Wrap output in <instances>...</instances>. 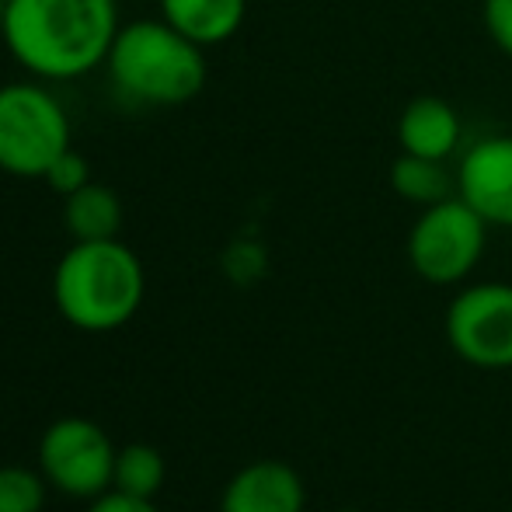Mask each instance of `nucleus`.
<instances>
[{
    "mask_svg": "<svg viewBox=\"0 0 512 512\" xmlns=\"http://www.w3.org/2000/svg\"><path fill=\"white\" fill-rule=\"evenodd\" d=\"M115 0H4L0 35L35 81H77L105 67L119 32Z\"/></svg>",
    "mask_w": 512,
    "mask_h": 512,
    "instance_id": "1",
    "label": "nucleus"
},
{
    "mask_svg": "<svg viewBox=\"0 0 512 512\" xmlns=\"http://www.w3.org/2000/svg\"><path fill=\"white\" fill-rule=\"evenodd\" d=\"M147 297V272L119 237L74 241L53 269V304L77 331L105 335L136 317Z\"/></svg>",
    "mask_w": 512,
    "mask_h": 512,
    "instance_id": "2",
    "label": "nucleus"
},
{
    "mask_svg": "<svg viewBox=\"0 0 512 512\" xmlns=\"http://www.w3.org/2000/svg\"><path fill=\"white\" fill-rule=\"evenodd\" d=\"M105 70L126 102L175 108L203 95L206 49L171 28L164 18H136L119 25Z\"/></svg>",
    "mask_w": 512,
    "mask_h": 512,
    "instance_id": "3",
    "label": "nucleus"
},
{
    "mask_svg": "<svg viewBox=\"0 0 512 512\" xmlns=\"http://www.w3.org/2000/svg\"><path fill=\"white\" fill-rule=\"evenodd\" d=\"M74 147L67 108L39 81L0 84V171L46 178L53 161Z\"/></svg>",
    "mask_w": 512,
    "mask_h": 512,
    "instance_id": "4",
    "label": "nucleus"
},
{
    "mask_svg": "<svg viewBox=\"0 0 512 512\" xmlns=\"http://www.w3.org/2000/svg\"><path fill=\"white\" fill-rule=\"evenodd\" d=\"M488 248V223L471 203L450 196L425 206L408 230V262L432 286H457L478 269Z\"/></svg>",
    "mask_w": 512,
    "mask_h": 512,
    "instance_id": "5",
    "label": "nucleus"
},
{
    "mask_svg": "<svg viewBox=\"0 0 512 512\" xmlns=\"http://www.w3.org/2000/svg\"><path fill=\"white\" fill-rule=\"evenodd\" d=\"M115 443L91 418H56L35 446V467L49 488L67 499L91 502L112 488L115 474Z\"/></svg>",
    "mask_w": 512,
    "mask_h": 512,
    "instance_id": "6",
    "label": "nucleus"
},
{
    "mask_svg": "<svg viewBox=\"0 0 512 512\" xmlns=\"http://www.w3.org/2000/svg\"><path fill=\"white\" fill-rule=\"evenodd\" d=\"M446 342L478 370H512V286H464L446 307Z\"/></svg>",
    "mask_w": 512,
    "mask_h": 512,
    "instance_id": "7",
    "label": "nucleus"
},
{
    "mask_svg": "<svg viewBox=\"0 0 512 512\" xmlns=\"http://www.w3.org/2000/svg\"><path fill=\"white\" fill-rule=\"evenodd\" d=\"M457 196L485 216L488 227L512 230V136L474 140L457 161Z\"/></svg>",
    "mask_w": 512,
    "mask_h": 512,
    "instance_id": "8",
    "label": "nucleus"
},
{
    "mask_svg": "<svg viewBox=\"0 0 512 512\" xmlns=\"http://www.w3.org/2000/svg\"><path fill=\"white\" fill-rule=\"evenodd\" d=\"M307 492L286 460H251L220 492V512H304Z\"/></svg>",
    "mask_w": 512,
    "mask_h": 512,
    "instance_id": "9",
    "label": "nucleus"
},
{
    "mask_svg": "<svg viewBox=\"0 0 512 512\" xmlns=\"http://www.w3.org/2000/svg\"><path fill=\"white\" fill-rule=\"evenodd\" d=\"M398 143L401 154L450 161L464 143L460 112L439 95H418L398 115Z\"/></svg>",
    "mask_w": 512,
    "mask_h": 512,
    "instance_id": "10",
    "label": "nucleus"
},
{
    "mask_svg": "<svg viewBox=\"0 0 512 512\" xmlns=\"http://www.w3.org/2000/svg\"><path fill=\"white\" fill-rule=\"evenodd\" d=\"M248 0H161V18L203 49L230 42L244 25Z\"/></svg>",
    "mask_w": 512,
    "mask_h": 512,
    "instance_id": "11",
    "label": "nucleus"
},
{
    "mask_svg": "<svg viewBox=\"0 0 512 512\" xmlns=\"http://www.w3.org/2000/svg\"><path fill=\"white\" fill-rule=\"evenodd\" d=\"M63 227L74 241H105L122 230V199L115 189L91 178L84 189L63 199Z\"/></svg>",
    "mask_w": 512,
    "mask_h": 512,
    "instance_id": "12",
    "label": "nucleus"
},
{
    "mask_svg": "<svg viewBox=\"0 0 512 512\" xmlns=\"http://www.w3.org/2000/svg\"><path fill=\"white\" fill-rule=\"evenodd\" d=\"M391 189L418 209L436 206L443 199L457 196V168H450V161L401 154L391 164Z\"/></svg>",
    "mask_w": 512,
    "mask_h": 512,
    "instance_id": "13",
    "label": "nucleus"
},
{
    "mask_svg": "<svg viewBox=\"0 0 512 512\" xmlns=\"http://www.w3.org/2000/svg\"><path fill=\"white\" fill-rule=\"evenodd\" d=\"M164 478H168V464H164V453L157 446L150 443L119 446L112 488L136 495V499H157V492L164 488Z\"/></svg>",
    "mask_w": 512,
    "mask_h": 512,
    "instance_id": "14",
    "label": "nucleus"
},
{
    "mask_svg": "<svg viewBox=\"0 0 512 512\" xmlns=\"http://www.w3.org/2000/svg\"><path fill=\"white\" fill-rule=\"evenodd\" d=\"M49 481L39 467L4 464L0 467V512H42Z\"/></svg>",
    "mask_w": 512,
    "mask_h": 512,
    "instance_id": "15",
    "label": "nucleus"
},
{
    "mask_svg": "<svg viewBox=\"0 0 512 512\" xmlns=\"http://www.w3.org/2000/svg\"><path fill=\"white\" fill-rule=\"evenodd\" d=\"M42 182H46L60 199H67V196H74L77 189H84V185L91 182V164L84 161V154H77V150L70 147L67 154L56 157L53 168L46 171V178H42Z\"/></svg>",
    "mask_w": 512,
    "mask_h": 512,
    "instance_id": "16",
    "label": "nucleus"
},
{
    "mask_svg": "<svg viewBox=\"0 0 512 512\" xmlns=\"http://www.w3.org/2000/svg\"><path fill=\"white\" fill-rule=\"evenodd\" d=\"M481 21L488 39L512 60V0H481Z\"/></svg>",
    "mask_w": 512,
    "mask_h": 512,
    "instance_id": "17",
    "label": "nucleus"
},
{
    "mask_svg": "<svg viewBox=\"0 0 512 512\" xmlns=\"http://www.w3.org/2000/svg\"><path fill=\"white\" fill-rule=\"evenodd\" d=\"M84 512H161V506L154 499H136V495L119 492V488H108L98 499H91Z\"/></svg>",
    "mask_w": 512,
    "mask_h": 512,
    "instance_id": "18",
    "label": "nucleus"
},
{
    "mask_svg": "<svg viewBox=\"0 0 512 512\" xmlns=\"http://www.w3.org/2000/svg\"><path fill=\"white\" fill-rule=\"evenodd\" d=\"M338 512H363V509H338Z\"/></svg>",
    "mask_w": 512,
    "mask_h": 512,
    "instance_id": "19",
    "label": "nucleus"
}]
</instances>
